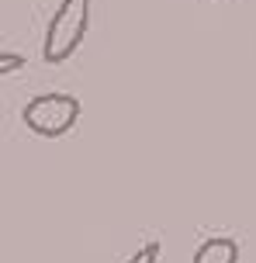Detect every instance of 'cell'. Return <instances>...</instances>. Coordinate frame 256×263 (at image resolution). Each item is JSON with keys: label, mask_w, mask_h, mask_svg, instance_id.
I'll return each instance as SVG.
<instances>
[{"label": "cell", "mask_w": 256, "mask_h": 263, "mask_svg": "<svg viewBox=\"0 0 256 263\" xmlns=\"http://www.w3.org/2000/svg\"><path fill=\"white\" fill-rule=\"evenodd\" d=\"M21 66H25V55H14V52L0 55V73H4V77H11L14 69H21Z\"/></svg>", "instance_id": "cell-5"}, {"label": "cell", "mask_w": 256, "mask_h": 263, "mask_svg": "<svg viewBox=\"0 0 256 263\" xmlns=\"http://www.w3.org/2000/svg\"><path fill=\"white\" fill-rule=\"evenodd\" d=\"M90 25V0H63L59 11L52 14V21L45 28V39H42V59L45 63H66L69 55L80 49L83 35Z\"/></svg>", "instance_id": "cell-1"}, {"label": "cell", "mask_w": 256, "mask_h": 263, "mask_svg": "<svg viewBox=\"0 0 256 263\" xmlns=\"http://www.w3.org/2000/svg\"><path fill=\"white\" fill-rule=\"evenodd\" d=\"M160 253H163L160 242H146L139 253H132V256H128V263H160Z\"/></svg>", "instance_id": "cell-4"}, {"label": "cell", "mask_w": 256, "mask_h": 263, "mask_svg": "<svg viewBox=\"0 0 256 263\" xmlns=\"http://www.w3.org/2000/svg\"><path fill=\"white\" fill-rule=\"evenodd\" d=\"M25 125L42 139H59L80 121V101L73 93H38L21 111Z\"/></svg>", "instance_id": "cell-2"}, {"label": "cell", "mask_w": 256, "mask_h": 263, "mask_svg": "<svg viewBox=\"0 0 256 263\" xmlns=\"http://www.w3.org/2000/svg\"><path fill=\"white\" fill-rule=\"evenodd\" d=\"M194 263H239V242L229 236L204 239L194 253Z\"/></svg>", "instance_id": "cell-3"}]
</instances>
